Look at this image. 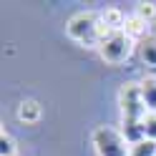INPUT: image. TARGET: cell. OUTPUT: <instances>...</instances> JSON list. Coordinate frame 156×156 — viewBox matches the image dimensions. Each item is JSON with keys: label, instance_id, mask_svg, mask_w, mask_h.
Returning a JSON list of instances; mask_svg holds the SVG:
<instances>
[{"label": "cell", "instance_id": "cell-1", "mask_svg": "<svg viewBox=\"0 0 156 156\" xmlns=\"http://www.w3.org/2000/svg\"><path fill=\"white\" fill-rule=\"evenodd\" d=\"M66 30H68V35H71L76 43H81L86 48H101V43L113 33L111 28L106 25L103 20H98L93 13H78V15H73L71 20H68Z\"/></svg>", "mask_w": 156, "mask_h": 156}, {"label": "cell", "instance_id": "cell-2", "mask_svg": "<svg viewBox=\"0 0 156 156\" xmlns=\"http://www.w3.org/2000/svg\"><path fill=\"white\" fill-rule=\"evenodd\" d=\"M91 144L98 156H129V141L123 139L121 131L111 129V126H96L91 133Z\"/></svg>", "mask_w": 156, "mask_h": 156}, {"label": "cell", "instance_id": "cell-3", "mask_svg": "<svg viewBox=\"0 0 156 156\" xmlns=\"http://www.w3.org/2000/svg\"><path fill=\"white\" fill-rule=\"evenodd\" d=\"M119 103H121V116L123 121H144L146 116V103H144V96H141V83H123L121 96H119Z\"/></svg>", "mask_w": 156, "mask_h": 156}, {"label": "cell", "instance_id": "cell-4", "mask_svg": "<svg viewBox=\"0 0 156 156\" xmlns=\"http://www.w3.org/2000/svg\"><path fill=\"white\" fill-rule=\"evenodd\" d=\"M131 51H133V41L129 35H126L123 30H116V33H111L106 41L101 43V48H98V53H101V58L106 63H113V66H119V63H123L126 58L131 55Z\"/></svg>", "mask_w": 156, "mask_h": 156}, {"label": "cell", "instance_id": "cell-5", "mask_svg": "<svg viewBox=\"0 0 156 156\" xmlns=\"http://www.w3.org/2000/svg\"><path fill=\"white\" fill-rule=\"evenodd\" d=\"M121 133H123V139L129 141L131 146H136V144H141V141H146L144 121H123V129H121Z\"/></svg>", "mask_w": 156, "mask_h": 156}, {"label": "cell", "instance_id": "cell-6", "mask_svg": "<svg viewBox=\"0 0 156 156\" xmlns=\"http://www.w3.org/2000/svg\"><path fill=\"white\" fill-rule=\"evenodd\" d=\"M139 55H141V63L146 68L156 71V38H144L139 45Z\"/></svg>", "mask_w": 156, "mask_h": 156}, {"label": "cell", "instance_id": "cell-7", "mask_svg": "<svg viewBox=\"0 0 156 156\" xmlns=\"http://www.w3.org/2000/svg\"><path fill=\"white\" fill-rule=\"evenodd\" d=\"M18 119H20L23 123H35L38 119H41V106H38V101L25 98L20 106H18Z\"/></svg>", "mask_w": 156, "mask_h": 156}, {"label": "cell", "instance_id": "cell-8", "mask_svg": "<svg viewBox=\"0 0 156 156\" xmlns=\"http://www.w3.org/2000/svg\"><path fill=\"white\" fill-rule=\"evenodd\" d=\"M146 28H149V23H144L141 18H136V15H131V18H126L123 33L129 35L131 41H139V38H144V35H146Z\"/></svg>", "mask_w": 156, "mask_h": 156}, {"label": "cell", "instance_id": "cell-9", "mask_svg": "<svg viewBox=\"0 0 156 156\" xmlns=\"http://www.w3.org/2000/svg\"><path fill=\"white\" fill-rule=\"evenodd\" d=\"M101 20H103V23L116 33V30H123V25H126V15L119 10V8H108V10H103Z\"/></svg>", "mask_w": 156, "mask_h": 156}, {"label": "cell", "instance_id": "cell-10", "mask_svg": "<svg viewBox=\"0 0 156 156\" xmlns=\"http://www.w3.org/2000/svg\"><path fill=\"white\" fill-rule=\"evenodd\" d=\"M141 96H144L149 113H156V78H146L141 83Z\"/></svg>", "mask_w": 156, "mask_h": 156}, {"label": "cell", "instance_id": "cell-11", "mask_svg": "<svg viewBox=\"0 0 156 156\" xmlns=\"http://www.w3.org/2000/svg\"><path fill=\"white\" fill-rule=\"evenodd\" d=\"M136 18H141L144 23H154L156 20V3H139L136 5V13H133Z\"/></svg>", "mask_w": 156, "mask_h": 156}, {"label": "cell", "instance_id": "cell-12", "mask_svg": "<svg viewBox=\"0 0 156 156\" xmlns=\"http://www.w3.org/2000/svg\"><path fill=\"white\" fill-rule=\"evenodd\" d=\"M129 156H156V144L154 141H141V144L131 146Z\"/></svg>", "mask_w": 156, "mask_h": 156}, {"label": "cell", "instance_id": "cell-13", "mask_svg": "<svg viewBox=\"0 0 156 156\" xmlns=\"http://www.w3.org/2000/svg\"><path fill=\"white\" fill-rule=\"evenodd\" d=\"M144 131H146V141L156 144V113H149L144 119Z\"/></svg>", "mask_w": 156, "mask_h": 156}, {"label": "cell", "instance_id": "cell-14", "mask_svg": "<svg viewBox=\"0 0 156 156\" xmlns=\"http://www.w3.org/2000/svg\"><path fill=\"white\" fill-rule=\"evenodd\" d=\"M0 156H15V146H13V139L8 136L5 131L0 133Z\"/></svg>", "mask_w": 156, "mask_h": 156}]
</instances>
